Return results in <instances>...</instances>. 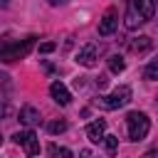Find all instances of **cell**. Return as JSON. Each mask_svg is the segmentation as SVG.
Masks as SVG:
<instances>
[{"instance_id":"6","label":"cell","mask_w":158,"mask_h":158,"mask_svg":"<svg viewBox=\"0 0 158 158\" xmlns=\"http://www.w3.org/2000/svg\"><path fill=\"white\" fill-rule=\"evenodd\" d=\"M49 94H52V99H54L59 106H67V104L72 101V94H69V89H67L62 81H52V86H49Z\"/></svg>"},{"instance_id":"3","label":"cell","mask_w":158,"mask_h":158,"mask_svg":"<svg viewBox=\"0 0 158 158\" xmlns=\"http://www.w3.org/2000/svg\"><path fill=\"white\" fill-rule=\"evenodd\" d=\"M131 101V86H116L109 96H99V104L104 109H121Z\"/></svg>"},{"instance_id":"20","label":"cell","mask_w":158,"mask_h":158,"mask_svg":"<svg viewBox=\"0 0 158 158\" xmlns=\"http://www.w3.org/2000/svg\"><path fill=\"white\" fill-rule=\"evenodd\" d=\"M0 143H2V136H0Z\"/></svg>"},{"instance_id":"4","label":"cell","mask_w":158,"mask_h":158,"mask_svg":"<svg viewBox=\"0 0 158 158\" xmlns=\"http://www.w3.org/2000/svg\"><path fill=\"white\" fill-rule=\"evenodd\" d=\"M15 143L22 146L27 156H37L40 153V141H37L35 131H17L15 133Z\"/></svg>"},{"instance_id":"17","label":"cell","mask_w":158,"mask_h":158,"mask_svg":"<svg viewBox=\"0 0 158 158\" xmlns=\"http://www.w3.org/2000/svg\"><path fill=\"white\" fill-rule=\"evenodd\" d=\"M54 49V42H44V44H40V52L42 54H47V52H52Z\"/></svg>"},{"instance_id":"7","label":"cell","mask_w":158,"mask_h":158,"mask_svg":"<svg viewBox=\"0 0 158 158\" xmlns=\"http://www.w3.org/2000/svg\"><path fill=\"white\" fill-rule=\"evenodd\" d=\"M116 25H118V20H116V12H114V10H109V12L101 17V22H99V35H101V37H109V35H114Z\"/></svg>"},{"instance_id":"13","label":"cell","mask_w":158,"mask_h":158,"mask_svg":"<svg viewBox=\"0 0 158 158\" xmlns=\"http://www.w3.org/2000/svg\"><path fill=\"white\" fill-rule=\"evenodd\" d=\"M49 156L52 158H72V151L69 148H59V146H49Z\"/></svg>"},{"instance_id":"18","label":"cell","mask_w":158,"mask_h":158,"mask_svg":"<svg viewBox=\"0 0 158 158\" xmlns=\"http://www.w3.org/2000/svg\"><path fill=\"white\" fill-rule=\"evenodd\" d=\"M143 158H158V151H156V148H151L148 153H143Z\"/></svg>"},{"instance_id":"10","label":"cell","mask_w":158,"mask_h":158,"mask_svg":"<svg viewBox=\"0 0 158 158\" xmlns=\"http://www.w3.org/2000/svg\"><path fill=\"white\" fill-rule=\"evenodd\" d=\"M20 121L27 123V126H35V123H40V111L32 109V106H25V109L20 111Z\"/></svg>"},{"instance_id":"1","label":"cell","mask_w":158,"mask_h":158,"mask_svg":"<svg viewBox=\"0 0 158 158\" xmlns=\"http://www.w3.org/2000/svg\"><path fill=\"white\" fill-rule=\"evenodd\" d=\"M35 44V37H25L22 42H10V40H2L0 42V59L2 62H15V59H22L27 57V52L32 49Z\"/></svg>"},{"instance_id":"14","label":"cell","mask_w":158,"mask_h":158,"mask_svg":"<svg viewBox=\"0 0 158 158\" xmlns=\"http://www.w3.org/2000/svg\"><path fill=\"white\" fill-rule=\"evenodd\" d=\"M101 141H104V143H106V151H109V153H111V156H114V153H116V151H118V138H116V136H104V138H101Z\"/></svg>"},{"instance_id":"16","label":"cell","mask_w":158,"mask_h":158,"mask_svg":"<svg viewBox=\"0 0 158 158\" xmlns=\"http://www.w3.org/2000/svg\"><path fill=\"white\" fill-rule=\"evenodd\" d=\"M67 131V121H52L49 123V133H62Z\"/></svg>"},{"instance_id":"2","label":"cell","mask_w":158,"mask_h":158,"mask_svg":"<svg viewBox=\"0 0 158 158\" xmlns=\"http://www.w3.org/2000/svg\"><path fill=\"white\" fill-rule=\"evenodd\" d=\"M126 126H128V138L131 141H143L151 131V118L141 111H131L126 116Z\"/></svg>"},{"instance_id":"12","label":"cell","mask_w":158,"mask_h":158,"mask_svg":"<svg viewBox=\"0 0 158 158\" xmlns=\"http://www.w3.org/2000/svg\"><path fill=\"white\" fill-rule=\"evenodd\" d=\"M109 69H111L114 74L123 72V69H126V62H123V57H121V54H111V57H109Z\"/></svg>"},{"instance_id":"15","label":"cell","mask_w":158,"mask_h":158,"mask_svg":"<svg viewBox=\"0 0 158 158\" xmlns=\"http://www.w3.org/2000/svg\"><path fill=\"white\" fill-rule=\"evenodd\" d=\"M143 77H146L148 81H156V77H158V62H151V64L146 67V72H143Z\"/></svg>"},{"instance_id":"9","label":"cell","mask_w":158,"mask_h":158,"mask_svg":"<svg viewBox=\"0 0 158 158\" xmlns=\"http://www.w3.org/2000/svg\"><path fill=\"white\" fill-rule=\"evenodd\" d=\"M104 131H106V121H101V118L86 126V136H89L91 143H99V141L104 138Z\"/></svg>"},{"instance_id":"8","label":"cell","mask_w":158,"mask_h":158,"mask_svg":"<svg viewBox=\"0 0 158 158\" xmlns=\"http://www.w3.org/2000/svg\"><path fill=\"white\" fill-rule=\"evenodd\" d=\"M77 62L84 64V67H94V64H96V44H86V47H81L79 54H77Z\"/></svg>"},{"instance_id":"11","label":"cell","mask_w":158,"mask_h":158,"mask_svg":"<svg viewBox=\"0 0 158 158\" xmlns=\"http://www.w3.org/2000/svg\"><path fill=\"white\" fill-rule=\"evenodd\" d=\"M151 47H153V40H151V37H146V35L131 42V49H133V52H146V49H151Z\"/></svg>"},{"instance_id":"19","label":"cell","mask_w":158,"mask_h":158,"mask_svg":"<svg viewBox=\"0 0 158 158\" xmlns=\"http://www.w3.org/2000/svg\"><path fill=\"white\" fill-rule=\"evenodd\" d=\"M49 5H59V2H64V0H47Z\"/></svg>"},{"instance_id":"5","label":"cell","mask_w":158,"mask_h":158,"mask_svg":"<svg viewBox=\"0 0 158 158\" xmlns=\"http://www.w3.org/2000/svg\"><path fill=\"white\" fill-rule=\"evenodd\" d=\"M128 10L136 12L143 22H148L156 12V0H128Z\"/></svg>"}]
</instances>
